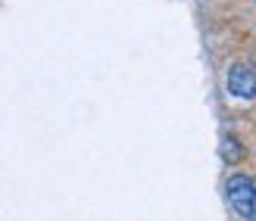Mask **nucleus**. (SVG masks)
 Here are the masks:
<instances>
[{
  "label": "nucleus",
  "instance_id": "nucleus-4",
  "mask_svg": "<svg viewBox=\"0 0 256 221\" xmlns=\"http://www.w3.org/2000/svg\"><path fill=\"white\" fill-rule=\"evenodd\" d=\"M253 3H256V0H253Z\"/></svg>",
  "mask_w": 256,
  "mask_h": 221
},
{
  "label": "nucleus",
  "instance_id": "nucleus-3",
  "mask_svg": "<svg viewBox=\"0 0 256 221\" xmlns=\"http://www.w3.org/2000/svg\"><path fill=\"white\" fill-rule=\"evenodd\" d=\"M222 159H225L228 165H238L240 159H244V147H240L238 137H232V134L222 137Z\"/></svg>",
  "mask_w": 256,
  "mask_h": 221
},
{
  "label": "nucleus",
  "instance_id": "nucleus-1",
  "mask_svg": "<svg viewBox=\"0 0 256 221\" xmlns=\"http://www.w3.org/2000/svg\"><path fill=\"white\" fill-rule=\"evenodd\" d=\"M225 203L240 221H256V184L244 172L228 175L225 181Z\"/></svg>",
  "mask_w": 256,
  "mask_h": 221
},
{
  "label": "nucleus",
  "instance_id": "nucleus-2",
  "mask_svg": "<svg viewBox=\"0 0 256 221\" xmlns=\"http://www.w3.org/2000/svg\"><path fill=\"white\" fill-rule=\"evenodd\" d=\"M225 84L234 100H256V72L247 62H234L225 75Z\"/></svg>",
  "mask_w": 256,
  "mask_h": 221
}]
</instances>
